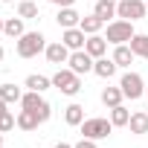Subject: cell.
<instances>
[{
    "mask_svg": "<svg viewBox=\"0 0 148 148\" xmlns=\"http://www.w3.org/2000/svg\"><path fill=\"white\" fill-rule=\"evenodd\" d=\"M79 26H82V32H84V35H99V29L105 26V21H102L99 15H87V18H82V23H79Z\"/></svg>",
    "mask_w": 148,
    "mask_h": 148,
    "instance_id": "cell-22",
    "label": "cell"
},
{
    "mask_svg": "<svg viewBox=\"0 0 148 148\" xmlns=\"http://www.w3.org/2000/svg\"><path fill=\"white\" fill-rule=\"evenodd\" d=\"M0 32H3V18H0Z\"/></svg>",
    "mask_w": 148,
    "mask_h": 148,
    "instance_id": "cell-34",
    "label": "cell"
},
{
    "mask_svg": "<svg viewBox=\"0 0 148 148\" xmlns=\"http://www.w3.org/2000/svg\"><path fill=\"white\" fill-rule=\"evenodd\" d=\"M3 110H6V102H3V99H0V113H3Z\"/></svg>",
    "mask_w": 148,
    "mask_h": 148,
    "instance_id": "cell-33",
    "label": "cell"
},
{
    "mask_svg": "<svg viewBox=\"0 0 148 148\" xmlns=\"http://www.w3.org/2000/svg\"><path fill=\"white\" fill-rule=\"evenodd\" d=\"M18 125V116H12L9 110H3V113H0V134H6V131H12Z\"/></svg>",
    "mask_w": 148,
    "mask_h": 148,
    "instance_id": "cell-27",
    "label": "cell"
},
{
    "mask_svg": "<svg viewBox=\"0 0 148 148\" xmlns=\"http://www.w3.org/2000/svg\"><path fill=\"white\" fill-rule=\"evenodd\" d=\"M84 49H87L93 58H102V55L108 52V38H102V35H87V44H84Z\"/></svg>",
    "mask_w": 148,
    "mask_h": 148,
    "instance_id": "cell-12",
    "label": "cell"
},
{
    "mask_svg": "<svg viewBox=\"0 0 148 148\" xmlns=\"http://www.w3.org/2000/svg\"><path fill=\"white\" fill-rule=\"evenodd\" d=\"M0 99H3L6 105H15V102L23 99V90L18 84H0Z\"/></svg>",
    "mask_w": 148,
    "mask_h": 148,
    "instance_id": "cell-21",
    "label": "cell"
},
{
    "mask_svg": "<svg viewBox=\"0 0 148 148\" xmlns=\"http://www.w3.org/2000/svg\"><path fill=\"white\" fill-rule=\"evenodd\" d=\"M128 128H131V134H148V110H136V113H131V122H128Z\"/></svg>",
    "mask_w": 148,
    "mask_h": 148,
    "instance_id": "cell-16",
    "label": "cell"
},
{
    "mask_svg": "<svg viewBox=\"0 0 148 148\" xmlns=\"http://www.w3.org/2000/svg\"><path fill=\"white\" fill-rule=\"evenodd\" d=\"M26 87H29V90H38V93H44V90H49V87H52V79L32 73V76H26Z\"/></svg>",
    "mask_w": 148,
    "mask_h": 148,
    "instance_id": "cell-25",
    "label": "cell"
},
{
    "mask_svg": "<svg viewBox=\"0 0 148 148\" xmlns=\"http://www.w3.org/2000/svg\"><path fill=\"white\" fill-rule=\"evenodd\" d=\"M44 55H47V61H49V64H58V67L70 61V49L64 47V41H52V44H47Z\"/></svg>",
    "mask_w": 148,
    "mask_h": 148,
    "instance_id": "cell-8",
    "label": "cell"
},
{
    "mask_svg": "<svg viewBox=\"0 0 148 148\" xmlns=\"http://www.w3.org/2000/svg\"><path fill=\"white\" fill-rule=\"evenodd\" d=\"M44 105H47V99H44L38 90H29V93H23V99H21V108H23V110H35V113H38Z\"/></svg>",
    "mask_w": 148,
    "mask_h": 148,
    "instance_id": "cell-14",
    "label": "cell"
},
{
    "mask_svg": "<svg viewBox=\"0 0 148 148\" xmlns=\"http://www.w3.org/2000/svg\"><path fill=\"white\" fill-rule=\"evenodd\" d=\"M52 3H55V6H73L76 0H52Z\"/></svg>",
    "mask_w": 148,
    "mask_h": 148,
    "instance_id": "cell-30",
    "label": "cell"
},
{
    "mask_svg": "<svg viewBox=\"0 0 148 148\" xmlns=\"http://www.w3.org/2000/svg\"><path fill=\"white\" fill-rule=\"evenodd\" d=\"M110 58L116 61V67H131V61H134L136 55H134V49H131L128 44H116V47H113V55H110Z\"/></svg>",
    "mask_w": 148,
    "mask_h": 148,
    "instance_id": "cell-13",
    "label": "cell"
},
{
    "mask_svg": "<svg viewBox=\"0 0 148 148\" xmlns=\"http://www.w3.org/2000/svg\"><path fill=\"white\" fill-rule=\"evenodd\" d=\"M122 99H125L122 87H105L102 90V105L105 108H116V105H122Z\"/></svg>",
    "mask_w": 148,
    "mask_h": 148,
    "instance_id": "cell-18",
    "label": "cell"
},
{
    "mask_svg": "<svg viewBox=\"0 0 148 148\" xmlns=\"http://www.w3.org/2000/svg\"><path fill=\"white\" fill-rule=\"evenodd\" d=\"M119 87H122V93H125V99H139L142 93H145V82H142V76L139 73H125L122 76V82H119Z\"/></svg>",
    "mask_w": 148,
    "mask_h": 148,
    "instance_id": "cell-6",
    "label": "cell"
},
{
    "mask_svg": "<svg viewBox=\"0 0 148 148\" xmlns=\"http://www.w3.org/2000/svg\"><path fill=\"white\" fill-rule=\"evenodd\" d=\"M55 148H73V145H70V142H58Z\"/></svg>",
    "mask_w": 148,
    "mask_h": 148,
    "instance_id": "cell-31",
    "label": "cell"
},
{
    "mask_svg": "<svg viewBox=\"0 0 148 148\" xmlns=\"http://www.w3.org/2000/svg\"><path fill=\"white\" fill-rule=\"evenodd\" d=\"M0 148H3V134H0Z\"/></svg>",
    "mask_w": 148,
    "mask_h": 148,
    "instance_id": "cell-35",
    "label": "cell"
},
{
    "mask_svg": "<svg viewBox=\"0 0 148 148\" xmlns=\"http://www.w3.org/2000/svg\"><path fill=\"white\" fill-rule=\"evenodd\" d=\"M38 116H41V122H47V119H49V116H52V105H49V102H47V105H44V108H41V110H38Z\"/></svg>",
    "mask_w": 148,
    "mask_h": 148,
    "instance_id": "cell-29",
    "label": "cell"
},
{
    "mask_svg": "<svg viewBox=\"0 0 148 148\" xmlns=\"http://www.w3.org/2000/svg\"><path fill=\"white\" fill-rule=\"evenodd\" d=\"M47 49V38L41 35V32H23L21 38H18V55L21 58H35L38 52H44Z\"/></svg>",
    "mask_w": 148,
    "mask_h": 148,
    "instance_id": "cell-1",
    "label": "cell"
},
{
    "mask_svg": "<svg viewBox=\"0 0 148 148\" xmlns=\"http://www.w3.org/2000/svg\"><path fill=\"white\" fill-rule=\"evenodd\" d=\"M73 148H99V145H96V139H87V136H82L76 145H73Z\"/></svg>",
    "mask_w": 148,
    "mask_h": 148,
    "instance_id": "cell-28",
    "label": "cell"
},
{
    "mask_svg": "<svg viewBox=\"0 0 148 148\" xmlns=\"http://www.w3.org/2000/svg\"><path fill=\"white\" fill-rule=\"evenodd\" d=\"M64 122H67V125H73V128H79V125L84 122V108L73 102V105L64 110Z\"/></svg>",
    "mask_w": 148,
    "mask_h": 148,
    "instance_id": "cell-20",
    "label": "cell"
},
{
    "mask_svg": "<svg viewBox=\"0 0 148 148\" xmlns=\"http://www.w3.org/2000/svg\"><path fill=\"white\" fill-rule=\"evenodd\" d=\"M82 136H87V139H105V136H110V131H113V122L110 119H105V116H93V119H84L82 125Z\"/></svg>",
    "mask_w": 148,
    "mask_h": 148,
    "instance_id": "cell-2",
    "label": "cell"
},
{
    "mask_svg": "<svg viewBox=\"0 0 148 148\" xmlns=\"http://www.w3.org/2000/svg\"><path fill=\"white\" fill-rule=\"evenodd\" d=\"M0 3H12V0H0Z\"/></svg>",
    "mask_w": 148,
    "mask_h": 148,
    "instance_id": "cell-36",
    "label": "cell"
},
{
    "mask_svg": "<svg viewBox=\"0 0 148 148\" xmlns=\"http://www.w3.org/2000/svg\"><path fill=\"white\" fill-rule=\"evenodd\" d=\"M145 6H148V0H145Z\"/></svg>",
    "mask_w": 148,
    "mask_h": 148,
    "instance_id": "cell-38",
    "label": "cell"
},
{
    "mask_svg": "<svg viewBox=\"0 0 148 148\" xmlns=\"http://www.w3.org/2000/svg\"><path fill=\"white\" fill-rule=\"evenodd\" d=\"M3 58H6V49H3V47H0V64H3Z\"/></svg>",
    "mask_w": 148,
    "mask_h": 148,
    "instance_id": "cell-32",
    "label": "cell"
},
{
    "mask_svg": "<svg viewBox=\"0 0 148 148\" xmlns=\"http://www.w3.org/2000/svg\"><path fill=\"white\" fill-rule=\"evenodd\" d=\"M145 12H148L145 0H119L116 3V18L122 21H142Z\"/></svg>",
    "mask_w": 148,
    "mask_h": 148,
    "instance_id": "cell-5",
    "label": "cell"
},
{
    "mask_svg": "<svg viewBox=\"0 0 148 148\" xmlns=\"http://www.w3.org/2000/svg\"><path fill=\"white\" fill-rule=\"evenodd\" d=\"M128 47L134 49L136 58H145V61H148V35H134V38L128 41Z\"/></svg>",
    "mask_w": 148,
    "mask_h": 148,
    "instance_id": "cell-23",
    "label": "cell"
},
{
    "mask_svg": "<svg viewBox=\"0 0 148 148\" xmlns=\"http://www.w3.org/2000/svg\"><path fill=\"white\" fill-rule=\"evenodd\" d=\"M18 18H23V21L38 18V3H32V0H21V3H18Z\"/></svg>",
    "mask_w": 148,
    "mask_h": 148,
    "instance_id": "cell-26",
    "label": "cell"
},
{
    "mask_svg": "<svg viewBox=\"0 0 148 148\" xmlns=\"http://www.w3.org/2000/svg\"><path fill=\"white\" fill-rule=\"evenodd\" d=\"M38 125H44V122H41V116L35 110H21L18 113V128L21 131H35Z\"/></svg>",
    "mask_w": 148,
    "mask_h": 148,
    "instance_id": "cell-15",
    "label": "cell"
},
{
    "mask_svg": "<svg viewBox=\"0 0 148 148\" xmlns=\"http://www.w3.org/2000/svg\"><path fill=\"white\" fill-rule=\"evenodd\" d=\"M113 3H119V0H113Z\"/></svg>",
    "mask_w": 148,
    "mask_h": 148,
    "instance_id": "cell-37",
    "label": "cell"
},
{
    "mask_svg": "<svg viewBox=\"0 0 148 148\" xmlns=\"http://www.w3.org/2000/svg\"><path fill=\"white\" fill-rule=\"evenodd\" d=\"M136 32H134V21H122V18H116V21H110L108 23V44H128L131 38H134Z\"/></svg>",
    "mask_w": 148,
    "mask_h": 148,
    "instance_id": "cell-4",
    "label": "cell"
},
{
    "mask_svg": "<svg viewBox=\"0 0 148 148\" xmlns=\"http://www.w3.org/2000/svg\"><path fill=\"white\" fill-rule=\"evenodd\" d=\"M23 32H26L23 29V18H6L3 21V35H9L12 41H18Z\"/></svg>",
    "mask_w": 148,
    "mask_h": 148,
    "instance_id": "cell-17",
    "label": "cell"
},
{
    "mask_svg": "<svg viewBox=\"0 0 148 148\" xmlns=\"http://www.w3.org/2000/svg\"><path fill=\"white\" fill-rule=\"evenodd\" d=\"M93 61H96V58H93L87 49H73L67 64H70V70H73V73L84 76V73H93Z\"/></svg>",
    "mask_w": 148,
    "mask_h": 148,
    "instance_id": "cell-7",
    "label": "cell"
},
{
    "mask_svg": "<svg viewBox=\"0 0 148 148\" xmlns=\"http://www.w3.org/2000/svg\"><path fill=\"white\" fill-rule=\"evenodd\" d=\"M93 15H99V18L108 23V18H116V3H113V0H96Z\"/></svg>",
    "mask_w": 148,
    "mask_h": 148,
    "instance_id": "cell-24",
    "label": "cell"
},
{
    "mask_svg": "<svg viewBox=\"0 0 148 148\" xmlns=\"http://www.w3.org/2000/svg\"><path fill=\"white\" fill-rule=\"evenodd\" d=\"M145 110H148V105H145Z\"/></svg>",
    "mask_w": 148,
    "mask_h": 148,
    "instance_id": "cell-39",
    "label": "cell"
},
{
    "mask_svg": "<svg viewBox=\"0 0 148 148\" xmlns=\"http://www.w3.org/2000/svg\"><path fill=\"white\" fill-rule=\"evenodd\" d=\"M55 21H58L61 29H73V26H79V23H82V15L73 9V6H61L58 15H55Z\"/></svg>",
    "mask_w": 148,
    "mask_h": 148,
    "instance_id": "cell-10",
    "label": "cell"
},
{
    "mask_svg": "<svg viewBox=\"0 0 148 148\" xmlns=\"http://www.w3.org/2000/svg\"><path fill=\"white\" fill-rule=\"evenodd\" d=\"M110 122H113V128H128V122H131V110H128L125 105L110 108Z\"/></svg>",
    "mask_w": 148,
    "mask_h": 148,
    "instance_id": "cell-19",
    "label": "cell"
},
{
    "mask_svg": "<svg viewBox=\"0 0 148 148\" xmlns=\"http://www.w3.org/2000/svg\"><path fill=\"white\" fill-rule=\"evenodd\" d=\"M52 87H58L64 96H76L82 90V76L79 73H73L70 67L67 70H58L55 76H52Z\"/></svg>",
    "mask_w": 148,
    "mask_h": 148,
    "instance_id": "cell-3",
    "label": "cell"
},
{
    "mask_svg": "<svg viewBox=\"0 0 148 148\" xmlns=\"http://www.w3.org/2000/svg\"><path fill=\"white\" fill-rule=\"evenodd\" d=\"M61 41H64L67 49H84L87 35L82 32V26H73V29H64V32H61Z\"/></svg>",
    "mask_w": 148,
    "mask_h": 148,
    "instance_id": "cell-9",
    "label": "cell"
},
{
    "mask_svg": "<svg viewBox=\"0 0 148 148\" xmlns=\"http://www.w3.org/2000/svg\"><path fill=\"white\" fill-rule=\"evenodd\" d=\"M116 70H119V67H116L113 58H105V55H102V58L93 61V73H96L99 79H113V76H116Z\"/></svg>",
    "mask_w": 148,
    "mask_h": 148,
    "instance_id": "cell-11",
    "label": "cell"
}]
</instances>
